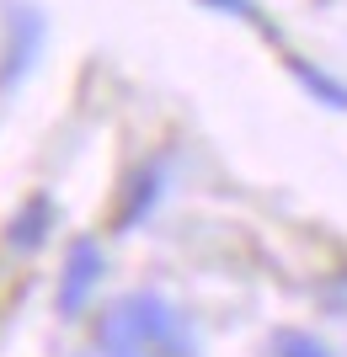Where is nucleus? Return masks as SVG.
Masks as SVG:
<instances>
[{
	"label": "nucleus",
	"instance_id": "nucleus-1",
	"mask_svg": "<svg viewBox=\"0 0 347 357\" xmlns=\"http://www.w3.org/2000/svg\"><path fill=\"white\" fill-rule=\"evenodd\" d=\"M102 357H198V336L187 314H177L161 294H123L96 320Z\"/></svg>",
	"mask_w": 347,
	"mask_h": 357
},
{
	"label": "nucleus",
	"instance_id": "nucleus-2",
	"mask_svg": "<svg viewBox=\"0 0 347 357\" xmlns=\"http://www.w3.org/2000/svg\"><path fill=\"white\" fill-rule=\"evenodd\" d=\"M102 272H107V256L96 240H75L70 256H64V272H59V314H80L91 304V294L102 288Z\"/></svg>",
	"mask_w": 347,
	"mask_h": 357
},
{
	"label": "nucleus",
	"instance_id": "nucleus-3",
	"mask_svg": "<svg viewBox=\"0 0 347 357\" xmlns=\"http://www.w3.org/2000/svg\"><path fill=\"white\" fill-rule=\"evenodd\" d=\"M48 229H54V197L38 192V197H27V208L11 219V235H6V245H11V251H27V256H32V251H38V245L48 240Z\"/></svg>",
	"mask_w": 347,
	"mask_h": 357
},
{
	"label": "nucleus",
	"instance_id": "nucleus-4",
	"mask_svg": "<svg viewBox=\"0 0 347 357\" xmlns=\"http://www.w3.org/2000/svg\"><path fill=\"white\" fill-rule=\"evenodd\" d=\"M155 197H161V171L155 165H145L134 181H128V192H123V208H118V229H128V224H139L145 213L155 208Z\"/></svg>",
	"mask_w": 347,
	"mask_h": 357
},
{
	"label": "nucleus",
	"instance_id": "nucleus-5",
	"mask_svg": "<svg viewBox=\"0 0 347 357\" xmlns=\"http://www.w3.org/2000/svg\"><path fill=\"white\" fill-rule=\"evenodd\" d=\"M272 352L278 357H337L332 347L320 342V336H310V331H278V336H272Z\"/></svg>",
	"mask_w": 347,
	"mask_h": 357
}]
</instances>
